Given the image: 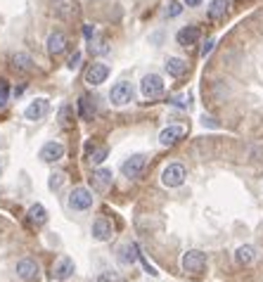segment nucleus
Segmentation results:
<instances>
[{"label": "nucleus", "instance_id": "423d86ee", "mask_svg": "<svg viewBox=\"0 0 263 282\" xmlns=\"http://www.w3.org/2000/svg\"><path fill=\"white\" fill-rule=\"evenodd\" d=\"M145 166H147V157L145 154H133V157H128L121 164V173H124L126 178L135 181V178H140L145 173Z\"/></svg>", "mask_w": 263, "mask_h": 282}, {"label": "nucleus", "instance_id": "7c9ffc66", "mask_svg": "<svg viewBox=\"0 0 263 282\" xmlns=\"http://www.w3.org/2000/svg\"><path fill=\"white\" fill-rule=\"evenodd\" d=\"M78 64H81V52H74L71 60H69V69H76Z\"/></svg>", "mask_w": 263, "mask_h": 282}, {"label": "nucleus", "instance_id": "f257e3e1", "mask_svg": "<svg viewBox=\"0 0 263 282\" xmlns=\"http://www.w3.org/2000/svg\"><path fill=\"white\" fill-rule=\"evenodd\" d=\"M185 178H187V168L180 161H171L162 171L164 188H180V185H185Z\"/></svg>", "mask_w": 263, "mask_h": 282}, {"label": "nucleus", "instance_id": "4be33fe9", "mask_svg": "<svg viewBox=\"0 0 263 282\" xmlns=\"http://www.w3.org/2000/svg\"><path fill=\"white\" fill-rule=\"evenodd\" d=\"M12 67H15L17 71H33L36 69L33 60L26 55V52H15V55H12Z\"/></svg>", "mask_w": 263, "mask_h": 282}, {"label": "nucleus", "instance_id": "f03ea898", "mask_svg": "<svg viewBox=\"0 0 263 282\" xmlns=\"http://www.w3.org/2000/svg\"><path fill=\"white\" fill-rule=\"evenodd\" d=\"M180 266H183V270L185 273H190V275H201L204 273V268H206V256L201 254V251H197V249H190V251H185L183 254V259H180Z\"/></svg>", "mask_w": 263, "mask_h": 282}, {"label": "nucleus", "instance_id": "c9c22d12", "mask_svg": "<svg viewBox=\"0 0 263 282\" xmlns=\"http://www.w3.org/2000/svg\"><path fill=\"white\" fill-rule=\"evenodd\" d=\"M0 176H3V159H0Z\"/></svg>", "mask_w": 263, "mask_h": 282}, {"label": "nucleus", "instance_id": "4468645a", "mask_svg": "<svg viewBox=\"0 0 263 282\" xmlns=\"http://www.w3.org/2000/svg\"><path fill=\"white\" fill-rule=\"evenodd\" d=\"M199 29L197 26H192V24H187V26H183L178 33H176V40H178V45L183 47H192L199 43Z\"/></svg>", "mask_w": 263, "mask_h": 282}, {"label": "nucleus", "instance_id": "bb28decb", "mask_svg": "<svg viewBox=\"0 0 263 282\" xmlns=\"http://www.w3.org/2000/svg\"><path fill=\"white\" fill-rule=\"evenodd\" d=\"M47 185H50V190H60L64 185V173H52L50 181H47Z\"/></svg>", "mask_w": 263, "mask_h": 282}, {"label": "nucleus", "instance_id": "39448f33", "mask_svg": "<svg viewBox=\"0 0 263 282\" xmlns=\"http://www.w3.org/2000/svg\"><path fill=\"white\" fill-rule=\"evenodd\" d=\"M69 206L74 211H88L93 206V192L88 188H83V185L74 188L69 195Z\"/></svg>", "mask_w": 263, "mask_h": 282}, {"label": "nucleus", "instance_id": "2eb2a0df", "mask_svg": "<svg viewBox=\"0 0 263 282\" xmlns=\"http://www.w3.org/2000/svg\"><path fill=\"white\" fill-rule=\"evenodd\" d=\"M185 135V128L178 124L169 126V128H164L162 133H159V145H164V147H171V145H176V142L180 140Z\"/></svg>", "mask_w": 263, "mask_h": 282}, {"label": "nucleus", "instance_id": "1a4fd4ad", "mask_svg": "<svg viewBox=\"0 0 263 282\" xmlns=\"http://www.w3.org/2000/svg\"><path fill=\"white\" fill-rule=\"evenodd\" d=\"M40 161H45V164H55V161H60L64 157V145L62 142H45L38 152Z\"/></svg>", "mask_w": 263, "mask_h": 282}, {"label": "nucleus", "instance_id": "473e14b6", "mask_svg": "<svg viewBox=\"0 0 263 282\" xmlns=\"http://www.w3.org/2000/svg\"><path fill=\"white\" fill-rule=\"evenodd\" d=\"M8 93H10L8 81H3V79H0V97H8Z\"/></svg>", "mask_w": 263, "mask_h": 282}, {"label": "nucleus", "instance_id": "dca6fc26", "mask_svg": "<svg viewBox=\"0 0 263 282\" xmlns=\"http://www.w3.org/2000/svg\"><path fill=\"white\" fill-rule=\"evenodd\" d=\"M64 50H67V36L62 31H52L47 36V52L52 57H57V55H62Z\"/></svg>", "mask_w": 263, "mask_h": 282}, {"label": "nucleus", "instance_id": "9b49d317", "mask_svg": "<svg viewBox=\"0 0 263 282\" xmlns=\"http://www.w3.org/2000/svg\"><path fill=\"white\" fill-rule=\"evenodd\" d=\"M47 109H50V102L45 97H38L24 109V117H26V121H40V119H45Z\"/></svg>", "mask_w": 263, "mask_h": 282}, {"label": "nucleus", "instance_id": "393cba45", "mask_svg": "<svg viewBox=\"0 0 263 282\" xmlns=\"http://www.w3.org/2000/svg\"><path fill=\"white\" fill-rule=\"evenodd\" d=\"M88 154H90V161H93L95 166H100L104 159H107L109 149L107 147H93V145H88Z\"/></svg>", "mask_w": 263, "mask_h": 282}, {"label": "nucleus", "instance_id": "a878e982", "mask_svg": "<svg viewBox=\"0 0 263 282\" xmlns=\"http://www.w3.org/2000/svg\"><path fill=\"white\" fill-rule=\"evenodd\" d=\"M88 50H90V55H104L109 50V45L104 40H90V43H88Z\"/></svg>", "mask_w": 263, "mask_h": 282}, {"label": "nucleus", "instance_id": "c756f323", "mask_svg": "<svg viewBox=\"0 0 263 282\" xmlns=\"http://www.w3.org/2000/svg\"><path fill=\"white\" fill-rule=\"evenodd\" d=\"M180 10H183V5H178V3H171V8L166 10V15H169V17H178Z\"/></svg>", "mask_w": 263, "mask_h": 282}, {"label": "nucleus", "instance_id": "5701e85b", "mask_svg": "<svg viewBox=\"0 0 263 282\" xmlns=\"http://www.w3.org/2000/svg\"><path fill=\"white\" fill-rule=\"evenodd\" d=\"M78 114H81V119H83V121H90V119L95 117V102H93V97L83 95V97L78 100Z\"/></svg>", "mask_w": 263, "mask_h": 282}, {"label": "nucleus", "instance_id": "2f4dec72", "mask_svg": "<svg viewBox=\"0 0 263 282\" xmlns=\"http://www.w3.org/2000/svg\"><path fill=\"white\" fill-rule=\"evenodd\" d=\"M93 33H95V29L90 26V24H85V26H83V36H85L88 40H93Z\"/></svg>", "mask_w": 263, "mask_h": 282}, {"label": "nucleus", "instance_id": "c85d7f7f", "mask_svg": "<svg viewBox=\"0 0 263 282\" xmlns=\"http://www.w3.org/2000/svg\"><path fill=\"white\" fill-rule=\"evenodd\" d=\"M171 104H176V107H190V97L178 95V97H173V100H171Z\"/></svg>", "mask_w": 263, "mask_h": 282}, {"label": "nucleus", "instance_id": "cd10ccee", "mask_svg": "<svg viewBox=\"0 0 263 282\" xmlns=\"http://www.w3.org/2000/svg\"><path fill=\"white\" fill-rule=\"evenodd\" d=\"M214 45H216V38H209L206 43H204V45H201V52H199V55L204 57V60H206V57H209L211 52H214Z\"/></svg>", "mask_w": 263, "mask_h": 282}, {"label": "nucleus", "instance_id": "f8f14e48", "mask_svg": "<svg viewBox=\"0 0 263 282\" xmlns=\"http://www.w3.org/2000/svg\"><path fill=\"white\" fill-rule=\"evenodd\" d=\"M138 259H140L138 244L126 242V244H121V247L116 249V261H119L121 266H133V263H135Z\"/></svg>", "mask_w": 263, "mask_h": 282}, {"label": "nucleus", "instance_id": "ddd939ff", "mask_svg": "<svg viewBox=\"0 0 263 282\" xmlns=\"http://www.w3.org/2000/svg\"><path fill=\"white\" fill-rule=\"evenodd\" d=\"M93 240H97V242H109L112 240V235H114V228H112V220L109 218H95L93 223Z\"/></svg>", "mask_w": 263, "mask_h": 282}, {"label": "nucleus", "instance_id": "9d476101", "mask_svg": "<svg viewBox=\"0 0 263 282\" xmlns=\"http://www.w3.org/2000/svg\"><path fill=\"white\" fill-rule=\"evenodd\" d=\"M74 270H76V266H74V261L69 259V256H60V259L55 261V266H52V277L55 280H69L71 275H74Z\"/></svg>", "mask_w": 263, "mask_h": 282}, {"label": "nucleus", "instance_id": "20e7f679", "mask_svg": "<svg viewBox=\"0 0 263 282\" xmlns=\"http://www.w3.org/2000/svg\"><path fill=\"white\" fill-rule=\"evenodd\" d=\"M131 100H133V86L128 81H119V83L112 86V90H109V102L114 107H126Z\"/></svg>", "mask_w": 263, "mask_h": 282}, {"label": "nucleus", "instance_id": "6ab92c4d", "mask_svg": "<svg viewBox=\"0 0 263 282\" xmlns=\"http://www.w3.org/2000/svg\"><path fill=\"white\" fill-rule=\"evenodd\" d=\"M228 10H230V0H211L206 15H209L211 22H221V19H225Z\"/></svg>", "mask_w": 263, "mask_h": 282}, {"label": "nucleus", "instance_id": "a211bd4d", "mask_svg": "<svg viewBox=\"0 0 263 282\" xmlns=\"http://www.w3.org/2000/svg\"><path fill=\"white\" fill-rule=\"evenodd\" d=\"M90 183H93L95 190L104 192V190L112 188V171H109V168H97V171H93V176H90Z\"/></svg>", "mask_w": 263, "mask_h": 282}, {"label": "nucleus", "instance_id": "f3484780", "mask_svg": "<svg viewBox=\"0 0 263 282\" xmlns=\"http://www.w3.org/2000/svg\"><path fill=\"white\" fill-rule=\"evenodd\" d=\"M78 12L76 0H55V15L60 19H74Z\"/></svg>", "mask_w": 263, "mask_h": 282}, {"label": "nucleus", "instance_id": "f704fd0d", "mask_svg": "<svg viewBox=\"0 0 263 282\" xmlns=\"http://www.w3.org/2000/svg\"><path fill=\"white\" fill-rule=\"evenodd\" d=\"M5 102H8V97H0V107H3V104H5Z\"/></svg>", "mask_w": 263, "mask_h": 282}, {"label": "nucleus", "instance_id": "7ed1b4c3", "mask_svg": "<svg viewBox=\"0 0 263 282\" xmlns=\"http://www.w3.org/2000/svg\"><path fill=\"white\" fill-rule=\"evenodd\" d=\"M140 93H142V97H147V100L162 97L164 95L162 76H159V74H147V76H142V81H140Z\"/></svg>", "mask_w": 263, "mask_h": 282}, {"label": "nucleus", "instance_id": "72a5a7b5", "mask_svg": "<svg viewBox=\"0 0 263 282\" xmlns=\"http://www.w3.org/2000/svg\"><path fill=\"white\" fill-rule=\"evenodd\" d=\"M185 5H187V8H199L201 0H185Z\"/></svg>", "mask_w": 263, "mask_h": 282}, {"label": "nucleus", "instance_id": "b1692460", "mask_svg": "<svg viewBox=\"0 0 263 282\" xmlns=\"http://www.w3.org/2000/svg\"><path fill=\"white\" fill-rule=\"evenodd\" d=\"M29 220H31V223H36V225H43V223L47 220L45 206H43V204H33L31 209H29Z\"/></svg>", "mask_w": 263, "mask_h": 282}, {"label": "nucleus", "instance_id": "aec40b11", "mask_svg": "<svg viewBox=\"0 0 263 282\" xmlns=\"http://www.w3.org/2000/svg\"><path fill=\"white\" fill-rule=\"evenodd\" d=\"M166 71H169V76H173V79H180L187 71V60H183V57H169L166 60Z\"/></svg>", "mask_w": 263, "mask_h": 282}, {"label": "nucleus", "instance_id": "6e6552de", "mask_svg": "<svg viewBox=\"0 0 263 282\" xmlns=\"http://www.w3.org/2000/svg\"><path fill=\"white\" fill-rule=\"evenodd\" d=\"M107 79H109V67L102 62L90 64L88 71H85V83H88V86H102Z\"/></svg>", "mask_w": 263, "mask_h": 282}, {"label": "nucleus", "instance_id": "412c9836", "mask_svg": "<svg viewBox=\"0 0 263 282\" xmlns=\"http://www.w3.org/2000/svg\"><path fill=\"white\" fill-rule=\"evenodd\" d=\"M254 259H256V247L254 244H242L240 249L235 251V261H237L240 266H249Z\"/></svg>", "mask_w": 263, "mask_h": 282}, {"label": "nucleus", "instance_id": "0eeeda50", "mask_svg": "<svg viewBox=\"0 0 263 282\" xmlns=\"http://www.w3.org/2000/svg\"><path fill=\"white\" fill-rule=\"evenodd\" d=\"M15 273H17V277L19 280H24V282H31V280H36L38 277V263L33 259H19L17 261V266H15Z\"/></svg>", "mask_w": 263, "mask_h": 282}]
</instances>
